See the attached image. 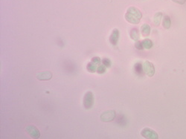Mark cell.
I'll return each mask as SVG.
<instances>
[{
    "instance_id": "30bf717a",
    "label": "cell",
    "mask_w": 186,
    "mask_h": 139,
    "mask_svg": "<svg viewBox=\"0 0 186 139\" xmlns=\"http://www.w3.org/2000/svg\"><path fill=\"white\" fill-rule=\"evenodd\" d=\"M162 12H158V13H156L153 17V23H154L155 25L159 26L161 23L162 19Z\"/></svg>"
},
{
    "instance_id": "9c48e42d",
    "label": "cell",
    "mask_w": 186,
    "mask_h": 139,
    "mask_svg": "<svg viewBox=\"0 0 186 139\" xmlns=\"http://www.w3.org/2000/svg\"><path fill=\"white\" fill-rule=\"evenodd\" d=\"M151 26L147 25V24H144L143 25H141V34H142V36H144V37H148L150 34H151Z\"/></svg>"
},
{
    "instance_id": "5b68a950",
    "label": "cell",
    "mask_w": 186,
    "mask_h": 139,
    "mask_svg": "<svg viewBox=\"0 0 186 139\" xmlns=\"http://www.w3.org/2000/svg\"><path fill=\"white\" fill-rule=\"evenodd\" d=\"M115 112L114 110H107L105 111L104 112H103L101 115V121L104 122H110L115 119Z\"/></svg>"
},
{
    "instance_id": "5bb4252c",
    "label": "cell",
    "mask_w": 186,
    "mask_h": 139,
    "mask_svg": "<svg viewBox=\"0 0 186 139\" xmlns=\"http://www.w3.org/2000/svg\"><path fill=\"white\" fill-rule=\"evenodd\" d=\"M141 44H142L143 48H145V49H150L153 47V42L149 39L144 40L143 41H141Z\"/></svg>"
},
{
    "instance_id": "ba28073f",
    "label": "cell",
    "mask_w": 186,
    "mask_h": 139,
    "mask_svg": "<svg viewBox=\"0 0 186 139\" xmlns=\"http://www.w3.org/2000/svg\"><path fill=\"white\" fill-rule=\"evenodd\" d=\"M52 78V74L50 72H40L37 74V78L39 80H49Z\"/></svg>"
},
{
    "instance_id": "9a60e30c",
    "label": "cell",
    "mask_w": 186,
    "mask_h": 139,
    "mask_svg": "<svg viewBox=\"0 0 186 139\" xmlns=\"http://www.w3.org/2000/svg\"><path fill=\"white\" fill-rule=\"evenodd\" d=\"M105 66L104 65H99L98 66V68H97V72L98 74H104L106 72V70H107V68H106Z\"/></svg>"
},
{
    "instance_id": "2e32d148",
    "label": "cell",
    "mask_w": 186,
    "mask_h": 139,
    "mask_svg": "<svg viewBox=\"0 0 186 139\" xmlns=\"http://www.w3.org/2000/svg\"><path fill=\"white\" fill-rule=\"evenodd\" d=\"M102 63H103L104 66H105L106 67H110L111 66V61L107 58H104L102 60Z\"/></svg>"
},
{
    "instance_id": "d6986e66",
    "label": "cell",
    "mask_w": 186,
    "mask_h": 139,
    "mask_svg": "<svg viewBox=\"0 0 186 139\" xmlns=\"http://www.w3.org/2000/svg\"><path fill=\"white\" fill-rule=\"evenodd\" d=\"M173 2H174L176 3L180 4V5H183V4L185 3L186 0H172Z\"/></svg>"
},
{
    "instance_id": "52a82bcc",
    "label": "cell",
    "mask_w": 186,
    "mask_h": 139,
    "mask_svg": "<svg viewBox=\"0 0 186 139\" xmlns=\"http://www.w3.org/2000/svg\"><path fill=\"white\" fill-rule=\"evenodd\" d=\"M119 40V31L117 29L113 30L109 36V42L113 45H116Z\"/></svg>"
},
{
    "instance_id": "277c9868",
    "label": "cell",
    "mask_w": 186,
    "mask_h": 139,
    "mask_svg": "<svg viewBox=\"0 0 186 139\" xmlns=\"http://www.w3.org/2000/svg\"><path fill=\"white\" fill-rule=\"evenodd\" d=\"M141 136L147 139H158L159 136L154 130L151 128H145L141 132Z\"/></svg>"
},
{
    "instance_id": "3957f363",
    "label": "cell",
    "mask_w": 186,
    "mask_h": 139,
    "mask_svg": "<svg viewBox=\"0 0 186 139\" xmlns=\"http://www.w3.org/2000/svg\"><path fill=\"white\" fill-rule=\"evenodd\" d=\"M143 72H145L146 75L151 78L155 74V67L152 62L149 61H145L142 66Z\"/></svg>"
},
{
    "instance_id": "7c38bea8",
    "label": "cell",
    "mask_w": 186,
    "mask_h": 139,
    "mask_svg": "<svg viewBox=\"0 0 186 139\" xmlns=\"http://www.w3.org/2000/svg\"><path fill=\"white\" fill-rule=\"evenodd\" d=\"M130 37L132 40H135V41H139L140 37L139 30L137 29H132V31H130Z\"/></svg>"
},
{
    "instance_id": "ac0fdd59",
    "label": "cell",
    "mask_w": 186,
    "mask_h": 139,
    "mask_svg": "<svg viewBox=\"0 0 186 139\" xmlns=\"http://www.w3.org/2000/svg\"><path fill=\"white\" fill-rule=\"evenodd\" d=\"M135 46L137 49H139V50H141L143 48L141 42H139V41H136V44H135Z\"/></svg>"
},
{
    "instance_id": "e0dca14e",
    "label": "cell",
    "mask_w": 186,
    "mask_h": 139,
    "mask_svg": "<svg viewBox=\"0 0 186 139\" xmlns=\"http://www.w3.org/2000/svg\"><path fill=\"white\" fill-rule=\"evenodd\" d=\"M92 61H93V62H95V64H97L98 66L100 65V63H101V58L98 57H93V59H92Z\"/></svg>"
},
{
    "instance_id": "4fadbf2b",
    "label": "cell",
    "mask_w": 186,
    "mask_h": 139,
    "mask_svg": "<svg viewBox=\"0 0 186 139\" xmlns=\"http://www.w3.org/2000/svg\"><path fill=\"white\" fill-rule=\"evenodd\" d=\"M171 19H170V17H167V16H165V17L163 18V20H162V26L165 29H170V27H171Z\"/></svg>"
},
{
    "instance_id": "8992f818",
    "label": "cell",
    "mask_w": 186,
    "mask_h": 139,
    "mask_svg": "<svg viewBox=\"0 0 186 139\" xmlns=\"http://www.w3.org/2000/svg\"><path fill=\"white\" fill-rule=\"evenodd\" d=\"M25 131H26L27 133L33 138L37 139L40 137V132L39 130L35 126L29 125V126L25 127Z\"/></svg>"
},
{
    "instance_id": "6da1fadb",
    "label": "cell",
    "mask_w": 186,
    "mask_h": 139,
    "mask_svg": "<svg viewBox=\"0 0 186 139\" xmlns=\"http://www.w3.org/2000/svg\"><path fill=\"white\" fill-rule=\"evenodd\" d=\"M142 17V13L136 8L130 7L125 13V19L131 24H139Z\"/></svg>"
},
{
    "instance_id": "8fae6325",
    "label": "cell",
    "mask_w": 186,
    "mask_h": 139,
    "mask_svg": "<svg viewBox=\"0 0 186 139\" xmlns=\"http://www.w3.org/2000/svg\"><path fill=\"white\" fill-rule=\"evenodd\" d=\"M98 66L97 64H95V62H93V61H91L90 62L87 64V69L88 72H92V73H94V72H97V68H98Z\"/></svg>"
},
{
    "instance_id": "7a4b0ae2",
    "label": "cell",
    "mask_w": 186,
    "mask_h": 139,
    "mask_svg": "<svg viewBox=\"0 0 186 139\" xmlns=\"http://www.w3.org/2000/svg\"><path fill=\"white\" fill-rule=\"evenodd\" d=\"M94 94L91 91L87 92L83 97V106L86 110H90L94 104Z\"/></svg>"
}]
</instances>
